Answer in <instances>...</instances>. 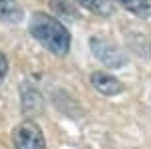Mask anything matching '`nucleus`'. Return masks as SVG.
<instances>
[{
    "instance_id": "obj_4",
    "label": "nucleus",
    "mask_w": 151,
    "mask_h": 149,
    "mask_svg": "<svg viewBox=\"0 0 151 149\" xmlns=\"http://www.w3.org/2000/svg\"><path fill=\"white\" fill-rule=\"evenodd\" d=\"M91 83H93V87L97 89L99 93H103L107 97H113V95H119V93L123 91V85H121V81L115 79L113 75H109V73H103V71H97L91 75Z\"/></svg>"
},
{
    "instance_id": "obj_6",
    "label": "nucleus",
    "mask_w": 151,
    "mask_h": 149,
    "mask_svg": "<svg viewBox=\"0 0 151 149\" xmlns=\"http://www.w3.org/2000/svg\"><path fill=\"white\" fill-rule=\"evenodd\" d=\"M115 4H121L125 10L137 14L141 18L151 16V0H113Z\"/></svg>"
},
{
    "instance_id": "obj_2",
    "label": "nucleus",
    "mask_w": 151,
    "mask_h": 149,
    "mask_svg": "<svg viewBox=\"0 0 151 149\" xmlns=\"http://www.w3.org/2000/svg\"><path fill=\"white\" fill-rule=\"evenodd\" d=\"M89 45H91L93 55L103 63L105 67H109V69H121V67L127 65L125 53H123L115 42L107 40L105 36H93V38L89 40Z\"/></svg>"
},
{
    "instance_id": "obj_8",
    "label": "nucleus",
    "mask_w": 151,
    "mask_h": 149,
    "mask_svg": "<svg viewBox=\"0 0 151 149\" xmlns=\"http://www.w3.org/2000/svg\"><path fill=\"white\" fill-rule=\"evenodd\" d=\"M6 73H8V60H6V57H4V53L0 50V83L4 81Z\"/></svg>"
},
{
    "instance_id": "obj_7",
    "label": "nucleus",
    "mask_w": 151,
    "mask_h": 149,
    "mask_svg": "<svg viewBox=\"0 0 151 149\" xmlns=\"http://www.w3.org/2000/svg\"><path fill=\"white\" fill-rule=\"evenodd\" d=\"M79 6H83L85 10L93 12L97 16H109L113 12V6L109 0H75Z\"/></svg>"
},
{
    "instance_id": "obj_5",
    "label": "nucleus",
    "mask_w": 151,
    "mask_h": 149,
    "mask_svg": "<svg viewBox=\"0 0 151 149\" xmlns=\"http://www.w3.org/2000/svg\"><path fill=\"white\" fill-rule=\"evenodd\" d=\"M24 18L22 6L16 0H0V20L8 24H18Z\"/></svg>"
},
{
    "instance_id": "obj_3",
    "label": "nucleus",
    "mask_w": 151,
    "mask_h": 149,
    "mask_svg": "<svg viewBox=\"0 0 151 149\" xmlns=\"http://www.w3.org/2000/svg\"><path fill=\"white\" fill-rule=\"evenodd\" d=\"M14 149H47V141L35 121H22L12 133Z\"/></svg>"
},
{
    "instance_id": "obj_1",
    "label": "nucleus",
    "mask_w": 151,
    "mask_h": 149,
    "mask_svg": "<svg viewBox=\"0 0 151 149\" xmlns=\"http://www.w3.org/2000/svg\"><path fill=\"white\" fill-rule=\"evenodd\" d=\"M28 32L35 36L40 45L47 48L48 53L65 57L70 48V35L65 28V24L55 16H48L47 12H35L30 24H28Z\"/></svg>"
}]
</instances>
